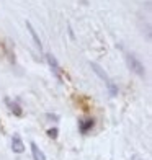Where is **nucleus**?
Returning <instances> with one entry per match:
<instances>
[{
	"label": "nucleus",
	"instance_id": "f257e3e1",
	"mask_svg": "<svg viewBox=\"0 0 152 160\" xmlns=\"http://www.w3.org/2000/svg\"><path fill=\"white\" fill-rule=\"evenodd\" d=\"M126 59H128V64H129V67H131V70L136 72L137 75L144 77V74H146V69H144V65L137 61V57H134L133 54H128Z\"/></svg>",
	"mask_w": 152,
	"mask_h": 160
},
{
	"label": "nucleus",
	"instance_id": "f03ea898",
	"mask_svg": "<svg viewBox=\"0 0 152 160\" xmlns=\"http://www.w3.org/2000/svg\"><path fill=\"white\" fill-rule=\"evenodd\" d=\"M12 149H13V152H17V154H21V152L25 150L23 141H21V137L18 134H15V136H13V139H12Z\"/></svg>",
	"mask_w": 152,
	"mask_h": 160
},
{
	"label": "nucleus",
	"instance_id": "7ed1b4c3",
	"mask_svg": "<svg viewBox=\"0 0 152 160\" xmlns=\"http://www.w3.org/2000/svg\"><path fill=\"white\" fill-rule=\"evenodd\" d=\"M31 152H33V158L34 160H46V155L43 154V150L34 142H31Z\"/></svg>",
	"mask_w": 152,
	"mask_h": 160
},
{
	"label": "nucleus",
	"instance_id": "20e7f679",
	"mask_svg": "<svg viewBox=\"0 0 152 160\" xmlns=\"http://www.w3.org/2000/svg\"><path fill=\"white\" fill-rule=\"evenodd\" d=\"M26 28H28V31H30V34L33 36V39H34V44L38 46V49L41 51V49H43V46H41V41H39V38H38V34H36V31H34V28H33V25L30 23V21H26Z\"/></svg>",
	"mask_w": 152,
	"mask_h": 160
},
{
	"label": "nucleus",
	"instance_id": "39448f33",
	"mask_svg": "<svg viewBox=\"0 0 152 160\" xmlns=\"http://www.w3.org/2000/svg\"><path fill=\"white\" fill-rule=\"evenodd\" d=\"M46 57H48V62H49V65H51V69L54 70L56 77H57V78H61V77H59V65H57V61H56V57H54L53 54H48Z\"/></svg>",
	"mask_w": 152,
	"mask_h": 160
},
{
	"label": "nucleus",
	"instance_id": "423d86ee",
	"mask_svg": "<svg viewBox=\"0 0 152 160\" xmlns=\"http://www.w3.org/2000/svg\"><path fill=\"white\" fill-rule=\"evenodd\" d=\"M92 69H93V70H95V72H97V74H98V75H100L101 78H103V80H106V85H111V83H113V82H111V80H110V78H108V75L105 74V72H103V69H101V67H100V65H98V64H92Z\"/></svg>",
	"mask_w": 152,
	"mask_h": 160
},
{
	"label": "nucleus",
	"instance_id": "0eeeda50",
	"mask_svg": "<svg viewBox=\"0 0 152 160\" xmlns=\"http://www.w3.org/2000/svg\"><path fill=\"white\" fill-rule=\"evenodd\" d=\"M90 128H93V119H84L80 121V132L82 134H87V131Z\"/></svg>",
	"mask_w": 152,
	"mask_h": 160
},
{
	"label": "nucleus",
	"instance_id": "6e6552de",
	"mask_svg": "<svg viewBox=\"0 0 152 160\" xmlns=\"http://www.w3.org/2000/svg\"><path fill=\"white\" fill-rule=\"evenodd\" d=\"M10 108H12V111L15 113L17 116H21V114H23V113H21V110H20V106H18V105H15V103H12V105H10Z\"/></svg>",
	"mask_w": 152,
	"mask_h": 160
},
{
	"label": "nucleus",
	"instance_id": "1a4fd4ad",
	"mask_svg": "<svg viewBox=\"0 0 152 160\" xmlns=\"http://www.w3.org/2000/svg\"><path fill=\"white\" fill-rule=\"evenodd\" d=\"M48 136H49V137H53V139H56V137H57V129H56V128L49 129V131H48Z\"/></svg>",
	"mask_w": 152,
	"mask_h": 160
},
{
	"label": "nucleus",
	"instance_id": "9d476101",
	"mask_svg": "<svg viewBox=\"0 0 152 160\" xmlns=\"http://www.w3.org/2000/svg\"><path fill=\"white\" fill-rule=\"evenodd\" d=\"M82 3H84V5H87V3H89V2H87V0H82Z\"/></svg>",
	"mask_w": 152,
	"mask_h": 160
},
{
	"label": "nucleus",
	"instance_id": "9b49d317",
	"mask_svg": "<svg viewBox=\"0 0 152 160\" xmlns=\"http://www.w3.org/2000/svg\"><path fill=\"white\" fill-rule=\"evenodd\" d=\"M136 160H139V158H136Z\"/></svg>",
	"mask_w": 152,
	"mask_h": 160
}]
</instances>
